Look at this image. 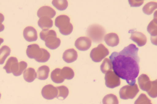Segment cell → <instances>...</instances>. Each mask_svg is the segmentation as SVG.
Instances as JSON below:
<instances>
[{
  "instance_id": "obj_1",
  "label": "cell",
  "mask_w": 157,
  "mask_h": 104,
  "mask_svg": "<svg viewBox=\"0 0 157 104\" xmlns=\"http://www.w3.org/2000/svg\"><path fill=\"white\" fill-rule=\"evenodd\" d=\"M139 50L132 44L119 52L112 53L109 57L114 73L130 85H135L140 72Z\"/></svg>"
},
{
  "instance_id": "obj_2",
  "label": "cell",
  "mask_w": 157,
  "mask_h": 104,
  "mask_svg": "<svg viewBox=\"0 0 157 104\" xmlns=\"http://www.w3.org/2000/svg\"><path fill=\"white\" fill-rule=\"evenodd\" d=\"M26 54L30 59H34L39 63L48 61L51 56L50 54L46 49L40 48L38 44H33L28 46Z\"/></svg>"
},
{
  "instance_id": "obj_3",
  "label": "cell",
  "mask_w": 157,
  "mask_h": 104,
  "mask_svg": "<svg viewBox=\"0 0 157 104\" xmlns=\"http://www.w3.org/2000/svg\"><path fill=\"white\" fill-rule=\"evenodd\" d=\"M27 66L26 62L22 61L18 63L16 57H12L8 59L3 69L7 73H13L14 76H18L25 70Z\"/></svg>"
},
{
  "instance_id": "obj_4",
  "label": "cell",
  "mask_w": 157,
  "mask_h": 104,
  "mask_svg": "<svg viewBox=\"0 0 157 104\" xmlns=\"http://www.w3.org/2000/svg\"><path fill=\"white\" fill-rule=\"evenodd\" d=\"M138 83L140 88L146 91L152 98L157 96V81H151L149 77L146 74H142L138 78Z\"/></svg>"
},
{
  "instance_id": "obj_5",
  "label": "cell",
  "mask_w": 157,
  "mask_h": 104,
  "mask_svg": "<svg viewBox=\"0 0 157 104\" xmlns=\"http://www.w3.org/2000/svg\"><path fill=\"white\" fill-rule=\"evenodd\" d=\"M41 39L45 42L46 46L52 50L60 45L61 40L57 37L56 32L53 30H43L40 34Z\"/></svg>"
},
{
  "instance_id": "obj_6",
  "label": "cell",
  "mask_w": 157,
  "mask_h": 104,
  "mask_svg": "<svg viewBox=\"0 0 157 104\" xmlns=\"http://www.w3.org/2000/svg\"><path fill=\"white\" fill-rule=\"evenodd\" d=\"M105 29L98 24H93L88 27L86 30L87 35L95 43L102 42L106 33Z\"/></svg>"
},
{
  "instance_id": "obj_7",
  "label": "cell",
  "mask_w": 157,
  "mask_h": 104,
  "mask_svg": "<svg viewBox=\"0 0 157 104\" xmlns=\"http://www.w3.org/2000/svg\"><path fill=\"white\" fill-rule=\"evenodd\" d=\"M55 25L63 35H68L73 31V26L70 22V19L65 15L57 17L55 20Z\"/></svg>"
},
{
  "instance_id": "obj_8",
  "label": "cell",
  "mask_w": 157,
  "mask_h": 104,
  "mask_svg": "<svg viewBox=\"0 0 157 104\" xmlns=\"http://www.w3.org/2000/svg\"><path fill=\"white\" fill-rule=\"evenodd\" d=\"M109 52L108 49L102 44H100L97 47L93 48L90 53V57L92 60L98 63L109 55Z\"/></svg>"
},
{
  "instance_id": "obj_9",
  "label": "cell",
  "mask_w": 157,
  "mask_h": 104,
  "mask_svg": "<svg viewBox=\"0 0 157 104\" xmlns=\"http://www.w3.org/2000/svg\"><path fill=\"white\" fill-rule=\"evenodd\" d=\"M140 90L137 84L128 85L122 87L120 90L119 95L123 100L132 99L135 97Z\"/></svg>"
},
{
  "instance_id": "obj_10",
  "label": "cell",
  "mask_w": 157,
  "mask_h": 104,
  "mask_svg": "<svg viewBox=\"0 0 157 104\" xmlns=\"http://www.w3.org/2000/svg\"><path fill=\"white\" fill-rule=\"evenodd\" d=\"M105 78V85L108 88H114L121 85L120 78L113 71H110L106 73Z\"/></svg>"
},
{
  "instance_id": "obj_11",
  "label": "cell",
  "mask_w": 157,
  "mask_h": 104,
  "mask_svg": "<svg viewBox=\"0 0 157 104\" xmlns=\"http://www.w3.org/2000/svg\"><path fill=\"white\" fill-rule=\"evenodd\" d=\"M41 94L43 97L46 99L52 100L57 97L58 91L56 87L52 85H48L43 88Z\"/></svg>"
},
{
  "instance_id": "obj_12",
  "label": "cell",
  "mask_w": 157,
  "mask_h": 104,
  "mask_svg": "<svg viewBox=\"0 0 157 104\" xmlns=\"http://www.w3.org/2000/svg\"><path fill=\"white\" fill-rule=\"evenodd\" d=\"M128 33L131 34L130 39L136 43L137 45L141 47L145 45L147 39L144 34L141 32L135 31L133 29H131Z\"/></svg>"
},
{
  "instance_id": "obj_13",
  "label": "cell",
  "mask_w": 157,
  "mask_h": 104,
  "mask_svg": "<svg viewBox=\"0 0 157 104\" xmlns=\"http://www.w3.org/2000/svg\"><path fill=\"white\" fill-rule=\"evenodd\" d=\"M91 40L88 37H81L78 38L75 46L78 50L85 51L88 50L91 46Z\"/></svg>"
},
{
  "instance_id": "obj_14",
  "label": "cell",
  "mask_w": 157,
  "mask_h": 104,
  "mask_svg": "<svg viewBox=\"0 0 157 104\" xmlns=\"http://www.w3.org/2000/svg\"><path fill=\"white\" fill-rule=\"evenodd\" d=\"M23 34L24 38L29 42L35 41L38 38L37 31L32 27L29 26L25 29Z\"/></svg>"
},
{
  "instance_id": "obj_15",
  "label": "cell",
  "mask_w": 157,
  "mask_h": 104,
  "mask_svg": "<svg viewBox=\"0 0 157 104\" xmlns=\"http://www.w3.org/2000/svg\"><path fill=\"white\" fill-rule=\"evenodd\" d=\"M56 14V12L55 10L48 6L41 7L38 10L37 13V16L40 18L46 17L51 19L55 16Z\"/></svg>"
},
{
  "instance_id": "obj_16",
  "label": "cell",
  "mask_w": 157,
  "mask_h": 104,
  "mask_svg": "<svg viewBox=\"0 0 157 104\" xmlns=\"http://www.w3.org/2000/svg\"><path fill=\"white\" fill-rule=\"evenodd\" d=\"M77 58V52L73 48L67 49L63 54V59L64 61L67 63H71L75 61Z\"/></svg>"
},
{
  "instance_id": "obj_17",
  "label": "cell",
  "mask_w": 157,
  "mask_h": 104,
  "mask_svg": "<svg viewBox=\"0 0 157 104\" xmlns=\"http://www.w3.org/2000/svg\"><path fill=\"white\" fill-rule=\"evenodd\" d=\"M104 40L107 45L111 47L117 46L120 41L118 36L114 33L106 34L104 37Z\"/></svg>"
},
{
  "instance_id": "obj_18",
  "label": "cell",
  "mask_w": 157,
  "mask_h": 104,
  "mask_svg": "<svg viewBox=\"0 0 157 104\" xmlns=\"http://www.w3.org/2000/svg\"><path fill=\"white\" fill-rule=\"evenodd\" d=\"M24 80L28 83L33 82L37 77V74L35 69L33 68H29L23 73Z\"/></svg>"
},
{
  "instance_id": "obj_19",
  "label": "cell",
  "mask_w": 157,
  "mask_h": 104,
  "mask_svg": "<svg viewBox=\"0 0 157 104\" xmlns=\"http://www.w3.org/2000/svg\"><path fill=\"white\" fill-rule=\"evenodd\" d=\"M51 77L52 81L56 83H61L65 80L62 75L61 69L59 68H56L52 72Z\"/></svg>"
},
{
  "instance_id": "obj_20",
  "label": "cell",
  "mask_w": 157,
  "mask_h": 104,
  "mask_svg": "<svg viewBox=\"0 0 157 104\" xmlns=\"http://www.w3.org/2000/svg\"><path fill=\"white\" fill-rule=\"evenodd\" d=\"M38 25L43 30H46L51 28L53 25V22L49 18L44 17L39 19L38 22Z\"/></svg>"
},
{
  "instance_id": "obj_21",
  "label": "cell",
  "mask_w": 157,
  "mask_h": 104,
  "mask_svg": "<svg viewBox=\"0 0 157 104\" xmlns=\"http://www.w3.org/2000/svg\"><path fill=\"white\" fill-rule=\"evenodd\" d=\"M50 69L47 66H43L39 67L37 71V78L39 80H44L48 79L50 73Z\"/></svg>"
},
{
  "instance_id": "obj_22",
  "label": "cell",
  "mask_w": 157,
  "mask_h": 104,
  "mask_svg": "<svg viewBox=\"0 0 157 104\" xmlns=\"http://www.w3.org/2000/svg\"><path fill=\"white\" fill-rule=\"evenodd\" d=\"M157 19L154 18L153 20L151 21L147 27V31L151 35V41L152 42L157 36Z\"/></svg>"
},
{
  "instance_id": "obj_23",
  "label": "cell",
  "mask_w": 157,
  "mask_h": 104,
  "mask_svg": "<svg viewBox=\"0 0 157 104\" xmlns=\"http://www.w3.org/2000/svg\"><path fill=\"white\" fill-rule=\"evenodd\" d=\"M11 49L7 46H4L0 48V65H2L11 53Z\"/></svg>"
},
{
  "instance_id": "obj_24",
  "label": "cell",
  "mask_w": 157,
  "mask_h": 104,
  "mask_svg": "<svg viewBox=\"0 0 157 104\" xmlns=\"http://www.w3.org/2000/svg\"><path fill=\"white\" fill-rule=\"evenodd\" d=\"M53 6L59 10H65L68 7V3L66 0H55L52 2Z\"/></svg>"
},
{
  "instance_id": "obj_25",
  "label": "cell",
  "mask_w": 157,
  "mask_h": 104,
  "mask_svg": "<svg viewBox=\"0 0 157 104\" xmlns=\"http://www.w3.org/2000/svg\"><path fill=\"white\" fill-rule=\"evenodd\" d=\"M61 72L63 76L68 80H71L75 76V72L71 68L67 67H63L61 69Z\"/></svg>"
},
{
  "instance_id": "obj_26",
  "label": "cell",
  "mask_w": 157,
  "mask_h": 104,
  "mask_svg": "<svg viewBox=\"0 0 157 104\" xmlns=\"http://www.w3.org/2000/svg\"><path fill=\"white\" fill-rule=\"evenodd\" d=\"M103 104H119V102L117 97L111 94L106 95L102 100Z\"/></svg>"
},
{
  "instance_id": "obj_27",
  "label": "cell",
  "mask_w": 157,
  "mask_h": 104,
  "mask_svg": "<svg viewBox=\"0 0 157 104\" xmlns=\"http://www.w3.org/2000/svg\"><path fill=\"white\" fill-rule=\"evenodd\" d=\"M112 63L109 59L106 58L102 62L101 66V70L102 72L106 74L107 72L112 71Z\"/></svg>"
},
{
  "instance_id": "obj_28",
  "label": "cell",
  "mask_w": 157,
  "mask_h": 104,
  "mask_svg": "<svg viewBox=\"0 0 157 104\" xmlns=\"http://www.w3.org/2000/svg\"><path fill=\"white\" fill-rule=\"evenodd\" d=\"M157 3L151 2L146 4L143 8L144 13L147 15H150L153 13L155 10L157 8Z\"/></svg>"
},
{
  "instance_id": "obj_29",
  "label": "cell",
  "mask_w": 157,
  "mask_h": 104,
  "mask_svg": "<svg viewBox=\"0 0 157 104\" xmlns=\"http://www.w3.org/2000/svg\"><path fill=\"white\" fill-rule=\"evenodd\" d=\"M58 91V95L57 98H63V99H65L69 94V90L66 86H62L56 87Z\"/></svg>"
},
{
  "instance_id": "obj_30",
  "label": "cell",
  "mask_w": 157,
  "mask_h": 104,
  "mask_svg": "<svg viewBox=\"0 0 157 104\" xmlns=\"http://www.w3.org/2000/svg\"><path fill=\"white\" fill-rule=\"evenodd\" d=\"M134 104H153L144 94H141L135 101Z\"/></svg>"
},
{
  "instance_id": "obj_31",
  "label": "cell",
  "mask_w": 157,
  "mask_h": 104,
  "mask_svg": "<svg viewBox=\"0 0 157 104\" xmlns=\"http://www.w3.org/2000/svg\"><path fill=\"white\" fill-rule=\"evenodd\" d=\"M129 3L131 7H139L144 3V1H129Z\"/></svg>"
},
{
  "instance_id": "obj_32",
  "label": "cell",
  "mask_w": 157,
  "mask_h": 104,
  "mask_svg": "<svg viewBox=\"0 0 157 104\" xmlns=\"http://www.w3.org/2000/svg\"><path fill=\"white\" fill-rule=\"evenodd\" d=\"M4 17L3 14L0 13V32L3 31L4 29V26L2 24V22L4 21Z\"/></svg>"
},
{
  "instance_id": "obj_33",
  "label": "cell",
  "mask_w": 157,
  "mask_h": 104,
  "mask_svg": "<svg viewBox=\"0 0 157 104\" xmlns=\"http://www.w3.org/2000/svg\"><path fill=\"white\" fill-rule=\"evenodd\" d=\"M4 42V40L2 38H0V46H1V44L3 43Z\"/></svg>"
},
{
  "instance_id": "obj_34",
  "label": "cell",
  "mask_w": 157,
  "mask_h": 104,
  "mask_svg": "<svg viewBox=\"0 0 157 104\" xmlns=\"http://www.w3.org/2000/svg\"><path fill=\"white\" fill-rule=\"evenodd\" d=\"M1 93H0V99L1 98Z\"/></svg>"
}]
</instances>
